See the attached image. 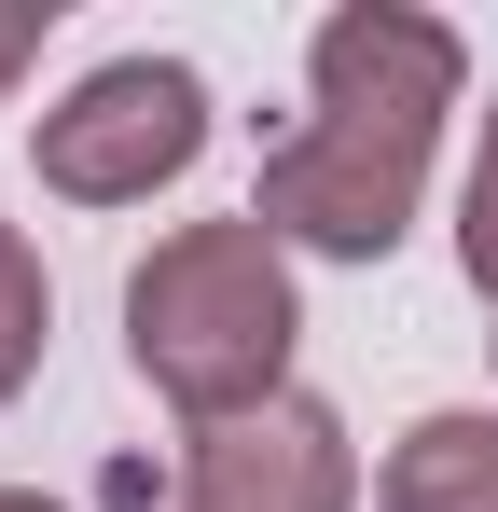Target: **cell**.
<instances>
[{
    "instance_id": "1",
    "label": "cell",
    "mask_w": 498,
    "mask_h": 512,
    "mask_svg": "<svg viewBox=\"0 0 498 512\" xmlns=\"http://www.w3.org/2000/svg\"><path fill=\"white\" fill-rule=\"evenodd\" d=\"M305 84H319V111L263 153L249 222L277 250H319V263H388L415 194H429L443 111L471 84V42L443 14H415V0H346L305 42Z\"/></svg>"
},
{
    "instance_id": "2",
    "label": "cell",
    "mask_w": 498,
    "mask_h": 512,
    "mask_svg": "<svg viewBox=\"0 0 498 512\" xmlns=\"http://www.w3.org/2000/svg\"><path fill=\"white\" fill-rule=\"evenodd\" d=\"M291 346H305V291H291V250H277L249 208L153 236V263L125 277V360H139L194 429L291 402Z\"/></svg>"
},
{
    "instance_id": "3",
    "label": "cell",
    "mask_w": 498,
    "mask_h": 512,
    "mask_svg": "<svg viewBox=\"0 0 498 512\" xmlns=\"http://www.w3.org/2000/svg\"><path fill=\"white\" fill-rule=\"evenodd\" d=\"M28 153H42V194H70V208H139L208 153V84L180 56H111L42 111Z\"/></svg>"
},
{
    "instance_id": "4",
    "label": "cell",
    "mask_w": 498,
    "mask_h": 512,
    "mask_svg": "<svg viewBox=\"0 0 498 512\" xmlns=\"http://www.w3.org/2000/svg\"><path fill=\"white\" fill-rule=\"evenodd\" d=\"M180 512H360V457H346V416L291 388V402H263V416L194 429Z\"/></svg>"
},
{
    "instance_id": "5",
    "label": "cell",
    "mask_w": 498,
    "mask_h": 512,
    "mask_svg": "<svg viewBox=\"0 0 498 512\" xmlns=\"http://www.w3.org/2000/svg\"><path fill=\"white\" fill-rule=\"evenodd\" d=\"M374 512H498V416L485 402H443L388 443L374 471Z\"/></svg>"
},
{
    "instance_id": "6",
    "label": "cell",
    "mask_w": 498,
    "mask_h": 512,
    "mask_svg": "<svg viewBox=\"0 0 498 512\" xmlns=\"http://www.w3.org/2000/svg\"><path fill=\"white\" fill-rule=\"evenodd\" d=\"M42 333H56V277H42V250L0 222V402L42 374Z\"/></svg>"
},
{
    "instance_id": "7",
    "label": "cell",
    "mask_w": 498,
    "mask_h": 512,
    "mask_svg": "<svg viewBox=\"0 0 498 512\" xmlns=\"http://www.w3.org/2000/svg\"><path fill=\"white\" fill-rule=\"evenodd\" d=\"M457 263H471V291L498 305V111H485V153H471V194H457Z\"/></svg>"
},
{
    "instance_id": "8",
    "label": "cell",
    "mask_w": 498,
    "mask_h": 512,
    "mask_svg": "<svg viewBox=\"0 0 498 512\" xmlns=\"http://www.w3.org/2000/svg\"><path fill=\"white\" fill-rule=\"evenodd\" d=\"M42 56V14H0V97H14V70Z\"/></svg>"
},
{
    "instance_id": "9",
    "label": "cell",
    "mask_w": 498,
    "mask_h": 512,
    "mask_svg": "<svg viewBox=\"0 0 498 512\" xmlns=\"http://www.w3.org/2000/svg\"><path fill=\"white\" fill-rule=\"evenodd\" d=\"M0 512H56V499H28V485H0Z\"/></svg>"
}]
</instances>
